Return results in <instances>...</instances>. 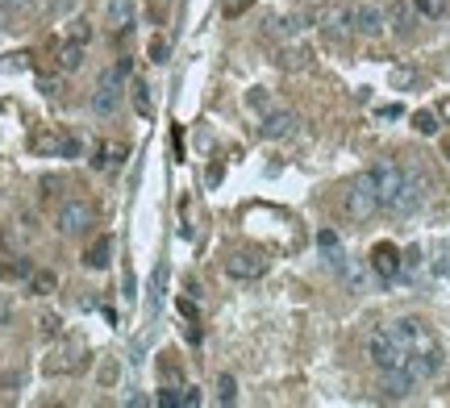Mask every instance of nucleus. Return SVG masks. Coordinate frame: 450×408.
I'll use <instances>...</instances> for the list:
<instances>
[{
  "instance_id": "nucleus-1",
  "label": "nucleus",
  "mask_w": 450,
  "mask_h": 408,
  "mask_svg": "<svg viewBox=\"0 0 450 408\" xmlns=\"http://www.w3.org/2000/svg\"><path fill=\"white\" fill-rule=\"evenodd\" d=\"M380 209H384V204H380V192H376L371 171H363L359 179H351V188L342 192V213H346L351 221H371Z\"/></svg>"
},
{
  "instance_id": "nucleus-2",
  "label": "nucleus",
  "mask_w": 450,
  "mask_h": 408,
  "mask_svg": "<svg viewBox=\"0 0 450 408\" xmlns=\"http://www.w3.org/2000/svg\"><path fill=\"white\" fill-rule=\"evenodd\" d=\"M367 359H371V367L384 375V371L405 367V363H409V350H405V342L384 325V329H371V338H367Z\"/></svg>"
},
{
  "instance_id": "nucleus-3",
  "label": "nucleus",
  "mask_w": 450,
  "mask_h": 408,
  "mask_svg": "<svg viewBox=\"0 0 450 408\" xmlns=\"http://www.w3.org/2000/svg\"><path fill=\"white\" fill-rule=\"evenodd\" d=\"M426 200H430V179H426L417 167H405V183H401L396 200H392L384 213H392V217H413V213H421Z\"/></svg>"
},
{
  "instance_id": "nucleus-4",
  "label": "nucleus",
  "mask_w": 450,
  "mask_h": 408,
  "mask_svg": "<svg viewBox=\"0 0 450 408\" xmlns=\"http://www.w3.org/2000/svg\"><path fill=\"white\" fill-rule=\"evenodd\" d=\"M92 221H96V209L88 200H67L58 209V234L63 238H79L83 229H92Z\"/></svg>"
},
{
  "instance_id": "nucleus-5",
  "label": "nucleus",
  "mask_w": 450,
  "mask_h": 408,
  "mask_svg": "<svg viewBox=\"0 0 450 408\" xmlns=\"http://www.w3.org/2000/svg\"><path fill=\"white\" fill-rule=\"evenodd\" d=\"M371 179H376V192H380V204L388 209L392 200H396V192H401V183H405V167L401 163H376L371 167Z\"/></svg>"
},
{
  "instance_id": "nucleus-6",
  "label": "nucleus",
  "mask_w": 450,
  "mask_h": 408,
  "mask_svg": "<svg viewBox=\"0 0 450 408\" xmlns=\"http://www.w3.org/2000/svg\"><path fill=\"white\" fill-rule=\"evenodd\" d=\"M388 329H392V334L405 342V350H409V354H413V350H421V346H430V342H438L421 317H401V321H392Z\"/></svg>"
},
{
  "instance_id": "nucleus-7",
  "label": "nucleus",
  "mask_w": 450,
  "mask_h": 408,
  "mask_svg": "<svg viewBox=\"0 0 450 408\" xmlns=\"http://www.w3.org/2000/svg\"><path fill=\"white\" fill-rule=\"evenodd\" d=\"M317 21H321V33L338 42V38L355 33V4H334V8H326Z\"/></svg>"
},
{
  "instance_id": "nucleus-8",
  "label": "nucleus",
  "mask_w": 450,
  "mask_h": 408,
  "mask_svg": "<svg viewBox=\"0 0 450 408\" xmlns=\"http://www.w3.org/2000/svg\"><path fill=\"white\" fill-rule=\"evenodd\" d=\"M267 259L259 254V250H238V254H230L225 259V271L234 275V279H259V275H267Z\"/></svg>"
},
{
  "instance_id": "nucleus-9",
  "label": "nucleus",
  "mask_w": 450,
  "mask_h": 408,
  "mask_svg": "<svg viewBox=\"0 0 450 408\" xmlns=\"http://www.w3.org/2000/svg\"><path fill=\"white\" fill-rule=\"evenodd\" d=\"M296 113H288V108H275V113H267L263 121H259V138H267V142H284V138H292L296 133Z\"/></svg>"
},
{
  "instance_id": "nucleus-10",
  "label": "nucleus",
  "mask_w": 450,
  "mask_h": 408,
  "mask_svg": "<svg viewBox=\"0 0 450 408\" xmlns=\"http://www.w3.org/2000/svg\"><path fill=\"white\" fill-rule=\"evenodd\" d=\"M371 271H376L380 279H388V284H392V279L405 271V254H401L392 242H380V246L371 250Z\"/></svg>"
},
{
  "instance_id": "nucleus-11",
  "label": "nucleus",
  "mask_w": 450,
  "mask_h": 408,
  "mask_svg": "<svg viewBox=\"0 0 450 408\" xmlns=\"http://www.w3.org/2000/svg\"><path fill=\"white\" fill-rule=\"evenodd\" d=\"M384 25H388V13H384V8H376V4H355V33L380 38Z\"/></svg>"
},
{
  "instance_id": "nucleus-12",
  "label": "nucleus",
  "mask_w": 450,
  "mask_h": 408,
  "mask_svg": "<svg viewBox=\"0 0 450 408\" xmlns=\"http://www.w3.org/2000/svg\"><path fill=\"white\" fill-rule=\"evenodd\" d=\"M117 108H121V83H113V79L100 75V88L92 92V113L96 117H113Z\"/></svg>"
},
{
  "instance_id": "nucleus-13",
  "label": "nucleus",
  "mask_w": 450,
  "mask_h": 408,
  "mask_svg": "<svg viewBox=\"0 0 450 408\" xmlns=\"http://www.w3.org/2000/svg\"><path fill=\"white\" fill-rule=\"evenodd\" d=\"M109 263H113V238H109V234H100V238L83 250V267H88V271H104Z\"/></svg>"
},
{
  "instance_id": "nucleus-14",
  "label": "nucleus",
  "mask_w": 450,
  "mask_h": 408,
  "mask_svg": "<svg viewBox=\"0 0 450 408\" xmlns=\"http://www.w3.org/2000/svg\"><path fill=\"white\" fill-rule=\"evenodd\" d=\"M134 17H138V0H109V8H104V25H113V29H129Z\"/></svg>"
},
{
  "instance_id": "nucleus-15",
  "label": "nucleus",
  "mask_w": 450,
  "mask_h": 408,
  "mask_svg": "<svg viewBox=\"0 0 450 408\" xmlns=\"http://www.w3.org/2000/svg\"><path fill=\"white\" fill-rule=\"evenodd\" d=\"M388 21H392V29H396V33H409V29H413V21H417V4L396 0V4L388 8Z\"/></svg>"
},
{
  "instance_id": "nucleus-16",
  "label": "nucleus",
  "mask_w": 450,
  "mask_h": 408,
  "mask_svg": "<svg viewBox=\"0 0 450 408\" xmlns=\"http://www.w3.org/2000/svg\"><path fill=\"white\" fill-rule=\"evenodd\" d=\"M58 67H63V71H79V67H83V42L67 38V42L58 46Z\"/></svg>"
},
{
  "instance_id": "nucleus-17",
  "label": "nucleus",
  "mask_w": 450,
  "mask_h": 408,
  "mask_svg": "<svg viewBox=\"0 0 450 408\" xmlns=\"http://www.w3.org/2000/svg\"><path fill=\"white\" fill-rule=\"evenodd\" d=\"M121 158H125V146H113V142H109V146L96 150L92 167H96V171H113V167H121Z\"/></svg>"
},
{
  "instance_id": "nucleus-18",
  "label": "nucleus",
  "mask_w": 450,
  "mask_h": 408,
  "mask_svg": "<svg viewBox=\"0 0 450 408\" xmlns=\"http://www.w3.org/2000/svg\"><path fill=\"white\" fill-rule=\"evenodd\" d=\"M305 63H309V50H305V46H284V50H280V67H284V71H300Z\"/></svg>"
},
{
  "instance_id": "nucleus-19",
  "label": "nucleus",
  "mask_w": 450,
  "mask_h": 408,
  "mask_svg": "<svg viewBox=\"0 0 450 408\" xmlns=\"http://www.w3.org/2000/svg\"><path fill=\"white\" fill-rule=\"evenodd\" d=\"M438 125H442V117H438L434 108H421V113H413V129H417V133L434 138V133H438Z\"/></svg>"
},
{
  "instance_id": "nucleus-20",
  "label": "nucleus",
  "mask_w": 450,
  "mask_h": 408,
  "mask_svg": "<svg viewBox=\"0 0 450 408\" xmlns=\"http://www.w3.org/2000/svg\"><path fill=\"white\" fill-rule=\"evenodd\" d=\"M305 21H309L305 13H288V17H280V21H275V33H280V38H296V33L305 29Z\"/></svg>"
},
{
  "instance_id": "nucleus-21",
  "label": "nucleus",
  "mask_w": 450,
  "mask_h": 408,
  "mask_svg": "<svg viewBox=\"0 0 450 408\" xmlns=\"http://www.w3.org/2000/svg\"><path fill=\"white\" fill-rule=\"evenodd\" d=\"M434 259H430V267H434V275H450V242H434V250H430Z\"/></svg>"
},
{
  "instance_id": "nucleus-22",
  "label": "nucleus",
  "mask_w": 450,
  "mask_h": 408,
  "mask_svg": "<svg viewBox=\"0 0 450 408\" xmlns=\"http://www.w3.org/2000/svg\"><path fill=\"white\" fill-rule=\"evenodd\" d=\"M417 4V17H426V21H442L447 17V0H413Z\"/></svg>"
},
{
  "instance_id": "nucleus-23",
  "label": "nucleus",
  "mask_w": 450,
  "mask_h": 408,
  "mask_svg": "<svg viewBox=\"0 0 450 408\" xmlns=\"http://www.w3.org/2000/svg\"><path fill=\"white\" fill-rule=\"evenodd\" d=\"M217 400H221V405H234V400H238V384H234V375H217Z\"/></svg>"
},
{
  "instance_id": "nucleus-24",
  "label": "nucleus",
  "mask_w": 450,
  "mask_h": 408,
  "mask_svg": "<svg viewBox=\"0 0 450 408\" xmlns=\"http://www.w3.org/2000/svg\"><path fill=\"white\" fill-rule=\"evenodd\" d=\"M167 54H171V42H167L163 33H159V38H150V63H154V67H163V63H167Z\"/></svg>"
},
{
  "instance_id": "nucleus-25",
  "label": "nucleus",
  "mask_w": 450,
  "mask_h": 408,
  "mask_svg": "<svg viewBox=\"0 0 450 408\" xmlns=\"http://www.w3.org/2000/svg\"><path fill=\"white\" fill-rule=\"evenodd\" d=\"M388 79H392V88H413V83H417V71H413V67H392Z\"/></svg>"
},
{
  "instance_id": "nucleus-26",
  "label": "nucleus",
  "mask_w": 450,
  "mask_h": 408,
  "mask_svg": "<svg viewBox=\"0 0 450 408\" xmlns=\"http://www.w3.org/2000/svg\"><path fill=\"white\" fill-rule=\"evenodd\" d=\"M134 108H138L142 117H150V88H146V83H134Z\"/></svg>"
},
{
  "instance_id": "nucleus-27",
  "label": "nucleus",
  "mask_w": 450,
  "mask_h": 408,
  "mask_svg": "<svg viewBox=\"0 0 450 408\" xmlns=\"http://www.w3.org/2000/svg\"><path fill=\"white\" fill-rule=\"evenodd\" d=\"M4 275H8V279H29V275H33V267H29L25 259H13V263L4 267Z\"/></svg>"
},
{
  "instance_id": "nucleus-28",
  "label": "nucleus",
  "mask_w": 450,
  "mask_h": 408,
  "mask_svg": "<svg viewBox=\"0 0 450 408\" xmlns=\"http://www.w3.org/2000/svg\"><path fill=\"white\" fill-rule=\"evenodd\" d=\"M179 392H184V388H159L154 405H163V408H179Z\"/></svg>"
},
{
  "instance_id": "nucleus-29",
  "label": "nucleus",
  "mask_w": 450,
  "mask_h": 408,
  "mask_svg": "<svg viewBox=\"0 0 450 408\" xmlns=\"http://www.w3.org/2000/svg\"><path fill=\"white\" fill-rule=\"evenodd\" d=\"M58 154H63V158H79V154H83V142H79V138H63V142H58Z\"/></svg>"
},
{
  "instance_id": "nucleus-30",
  "label": "nucleus",
  "mask_w": 450,
  "mask_h": 408,
  "mask_svg": "<svg viewBox=\"0 0 450 408\" xmlns=\"http://www.w3.org/2000/svg\"><path fill=\"white\" fill-rule=\"evenodd\" d=\"M0 67H4V71H25V67H29V54H8Z\"/></svg>"
},
{
  "instance_id": "nucleus-31",
  "label": "nucleus",
  "mask_w": 450,
  "mask_h": 408,
  "mask_svg": "<svg viewBox=\"0 0 450 408\" xmlns=\"http://www.w3.org/2000/svg\"><path fill=\"white\" fill-rule=\"evenodd\" d=\"M246 104H250V108H259V113H267V92H263V88L246 92Z\"/></svg>"
},
{
  "instance_id": "nucleus-32",
  "label": "nucleus",
  "mask_w": 450,
  "mask_h": 408,
  "mask_svg": "<svg viewBox=\"0 0 450 408\" xmlns=\"http://www.w3.org/2000/svg\"><path fill=\"white\" fill-rule=\"evenodd\" d=\"M250 4H255V0H225L221 8H225V17H242V13H246Z\"/></svg>"
},
{
  "instance_id": "nucleus-33",
  "label": "nucleus",
  "mask_w": 450,
  "mask_h": 408,
  "mask_svg": "<svg viewBox=\"0 0 450 408\" xmlns=\"http://www.w3.org/2000/svg\"><path fill=\"white\" fill-rule=\"evenodd\" d=\"M33 292H38V296L54 292V275H33Z\"/></svg>"
},
{
  "instance_id": "nucleus-34",
  "label": "nucleus",
  "mask_w": 450,
  "mask_h": 408,
  "mask_svg": "<svg viewBox=\"0 0 450 408\" xmlns=\"http://www.w3.org/2000/svg\"><path fill=\"white\" fill-rule=\"evenodd\" d=\"M200 405V392H196V388H184V392H179V408H196Z\"/></svg>"
},
{
  "instance_id": "nucleus-35",
  "label": "nucleus",
  "mask_w": 450,
  "mask_h": 408,
  "mask_svg": "<svg viewBox=\"0 0 450 408\" xmlns=\"http://www.w3.org/2000/svg\"><path fill=\"white\" fill-rule=\"evenodd\" d=\"M33 0H0V21H4V13H17V8H29Z\"/></svg>"
},
{
  "instance_id": "nucleus-36",
  "label": "nucleus",
  "mask_w": 450,
  "mask_h": 408,
  "mask_svg": "<svg viewBox=\"0 0 450 408\" xmlns=\"http://www.w3.org/2000/svg\"><path fill=\"white\" fill-rule=\"evenodd\" d=\"M376 113H380L384 121H396V117H405V108H401V104H384V108H376Z\"/></svg>"
},
{
  "instance_id": "nucleus-37",
  "label": "nucleus",
  "mask_w": 450,
  "mask_h": 408,
  "mask_svg": "<svg viewBox=\"0 0 450 408\" xmlns=\"http://www.w3.org/2000/svg\"><path fill=\"white\" fill-rule=\"evenodd\" d=\"M421 267V250L413 246V250H405V271H417Z\"/></svg>"
},
{
  "instance_id": "nucleus-38",
  "label": "nucleus",
  "mask_w": 450,
  "mask_h": 408,
  "mask_svg": "<svg viewBox=\"0 0 450 408\" xmlns=\"http://www.w3.org/2000/svg\"><path fill=\"white\" fill-rule=\"evenodd\" d=\"M54 329H58V317H42V334L54 338Z\"/></svg>"
},
{
  "instance_id": "nucleus-39",
  "label": "nucleus",
  "mask_w": 450,
  "mask_h": 408,
  "mask_svg": "<svg viewBox=\"0 0 450 408\" xmlns=\"http://www.w3.org/2000/svg\"><path fill=\"white\" fill-rule=\"evenodd\" d=\"M179 313H184L188 321H196V304H192V300H179Z\"/></svg>"
},
{
  "instance_id": "nucleus-40",
  "label": "nucleus",
  "mask_w": 450,
  "mask_h": 408,
  "mask_svg": "<svg viewBox=\"0 0 450 408\" xmlns=\"http://www.w3.org/2000/svg\"><path fill=\"white\" fill-rule=\"evenodd\" d=\"M438 117H442V121H450V100H442V104H438Z\"/></svg>"
},
{
  "instance_id": "nucleus-41",
  "label": "nucleus",
  "mask_w": 450,
  "mask_h": 408,
  "mask_svg": "<svg viewBox=\"0 0 450 408\" xmlns=\"http://www.w3.org/2000/svg\"><path fill=\"white\" fill-rule=\"evenodd\" d=\"M447 154H450V142H447Z\"/></svg>"
},
{
  "instance_id": "nucleus-42",
  "label": "nucleus",
  "mask_w": 450,
  "mask_h": 408,
  "mask_svg": "<svg viewBox=\"0 0 450 408\" xmlns=\"http://www.w3.org/2000/svg\"><path fill=\"white\" fill-rule=\"evenodd\" d=\"M447 75H450V63H447Z\"/></svg>"
}]
</instances>
